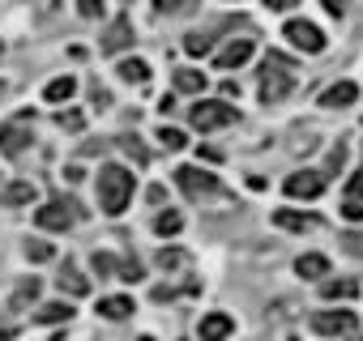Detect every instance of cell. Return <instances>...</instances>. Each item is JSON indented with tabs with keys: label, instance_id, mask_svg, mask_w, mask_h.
I'll list each match as a JSON object with an SVG mask.
<instances>
[{
	"label": "cell",
	"instance_id": "obj_39",
	"mask_svg": "<svg viewBox=\"0 0 363 341\" xmlns=\"http://www.w3.org/2000/svg\"><path fill=\"white\" fill-rule=\"evenodd\" d=\"M350 197H354V201H363V170H359V175L350 180Z\"/></svg>",
	"mask_w": 363,
	"mask_h": 341
},
{
	"label": "cell",
	"instance_id": "obj_38",
	"mask_svg": "<svg viewBox=\"0 0 363 341\" xmlns=\"http://www.w3.org/2000/svg\"><path fill=\"white\" fill-rule=\"evenodd\" d=\"M265 5H269L274 13H286V9H295V0H265Z\"/></svg>",
	"mask_w": 363,
	"mask_h": 341
},
{
	"label": "cell",
	"instance_id": "obj_15",
	"mask_svg": "<svg viewBox=\"0 0 363 341\" xmlns=\"http://www.w3.org/2000/svg\"><path fill=\"white\" fill-rule=\"evenodd\" d=\"M171 86H175L179 94H197V90H206V73H197V69H179V73L171 77Z\"/></svg>",
	"mask_w": 363,
	"mask_h": 341
},
{
	"label": "cell",
	"instance_id": "obj_41",
	"mask_svg": "<svg viewBox=\"0 0 363 341\" xmlns=\"http://www.w3.org/2000/svg\"><path fill=\"white\" fill-rule=\"evenodd\" d=\"M0 94H5V81H0Z\"/></svg>",
	"mask_w": 363,
	"mask_h": 341
},
{
	"label": "cell",
	"instance_id": "obj_6",
	"mask_svg": "<svg viewBox=\"0 0 363 341\" xmlns=\"http://www.w3.org/2000/svg\"><path fill=\"white\" fill-rule=\"evenodd\" d=\"M175 184H179V192L193 197V201H201V197L218 192V180H214V175H206V170H197V166H179V170H175Z\"/></svg>",
	"mask_w": 363,
	"mask_h": 341
},
{
	"label": "cell",
	"instance_id": "obj_5",
	"mask_svg": "<svg viewBox=\"0 0 363 341\" xmlns=\"http://www.w3.org/2000/svg\"><path fill=\"white\" fill-rule=\"evenodd\" d=\"M77 218H82V205L77 201H48L43 209H35V222L43 231H69Z\"/></svg>",
	"mask_w": 363,
	"mask_h": 341
},
{
	"label": "cell",
	"instance_id": "obj_4",
	"mask_svg": "<svg viewBox=\"0 0 363 341\" xmlns=\"http://www.w3.org/2000/svg\"><path fill=\"white\" fill-rule=\"evenodd\" d=\"M30 120H35V107H26L18 120H9V124H0V154L5 158H18L35 137H30Z\"/></svg>",
	"mask_w": 363,
	"mask_h": 341
},
{
	"label": "cell",
	"instance_id": "obj_2",
	"mask_svg": "<svg viewBox=\"0 0 363 341\" xmlns=\"http://www.w3.org/2000/svg\"><path fill=\"white\" fill-rule=\"evenodd\" d=\"M291 86H295V64H291V56L269 52V56H265V73H261V103H265V107L282 103V98L291 94Z\"/></svg>",
	"mask_w": 363,
	"mask_h": 341
},
{
	"label": "cell",
	"instance_id": "obj_27",
	"mask_svg": "<svg viewBox=\"0 0 363 341\" xmlns=\"http://www.w3.org/2000/svg\"><path fill=\"white\" fill-rule=\"evenodd\" d=\"M158 265L171 273V269H184V265H189V256H184V252H171V248H162V252H158Z\"/></svg>",
	"mask_w": 363,
	"mask_h": 341
},
{
	"label": "cell",
	"instance_id": "obj_3",
	"mask_svg": "<svg viewBox=\"0 0 363 341\" xmlns=\"http://www.w3.org/2000/svg\"><path fill=\"white\" fill-rule=\"evenodd\" d=\"M189 120H193V128H201V132H214V128H227V124H235V120H240V111H235L231 103L206 98V103H197V107L189 111Z\"/></svg>",
	"mask_w": 363,
	"mask_h": 341
},
{
	"label": "cell",
	"instance_id": "obj_30",
	"mask_svg": "<svg viewBox=\"0 0 363 341\" xmlns=\"http://www.w3.org/2000/svg\"><path fill=\"white\" fill-rule=\"evenodd\" d=\"M184 52H189V56H206V52H210V39H206V35H189V39H184Z\"/></svg>",
	"mask_w": 363,
	"mask_h": 341
},
{
	"label": "cell",
	"instance_id": "obj_14",
	"mask_svg": "<svg viewBox=\"0 0 363 341\" xmlns=\"http://www.w3.org/2000/svg\"><path fill=\"white\" fill-rule=\"evenodd\" d=\"M274 226H282V231H312L316 218L312 214H295V209H274Z\"/></svg>",
	"mask_w": 363,
	"mask_h": 341
},
{
	"label": "cell",
	"instance_id": "obj_19",
	"mask_svg": "<svg viewBox=\"0 0 363 341\" xmlns=\"http://www.w3.org/2000/svg\"><path fill=\"white\" fill-rule=\"evenodd\" d=\"M320 294H325V299H354V294H359V282H350V277H329V282L320 286Z\"/></svg>",
	"mask_w": 363,
	"mask_h": 341
},
{
	"label": "cell",
	"instance_id": "obj_33",
	"mask_svg": "<svg viewBox=\"0 0 363 341\" xmlns=\"http://www.w3.org/2000/svg\"><path fill=\"white\" fill-rule=\"evenodd\" d=\"M141 277V265L137 260H120V282H137Z\"/></svg>",
	"mask_w": 363,
	"mask_h": 341
},
{
	"label": "cell",
	"instance_id": "obj_13",
	"mask_svg": "<svg viewBox=\"0 0 363 341\" xmlns=\"http://www.w3.org/2000/svg\"><path fill=\"white\" fill-rule=\"evenodd\" d=\"M231 316H223V311H210L206 320H201V341H227L231 337Z\"/></svg>",
	"mask_w": 363,
	"mask_h": 341
},
{
	"label": "cell",
	"instance_id": "obj_20",
	"mask_svg": "<svg viewBox=\"0 0 363 341\" xmlns=\"http://www.w3.org/2000/svg\"><path fill=\"white\" fill-rule=\"evenodd\" d=\"M69 316H73L69 303H43V307L35 311V324H65Z\"/></svg>",
	"mask_w": 363,
	"mask_h": 341
},
{
	"label": "cell",
	"instance_id": "obj_9",
	"mask_svg": "<svg viewBox=\"0 0 363 341\" xmlns=\"http://www.w3.org/2000/svg\"><path fill=\"white\" fill-rule=\"evenodd\" d=\"M282 35H286L299 52H312V56L325 47V35H320V26H312V22H286V30H282Z\"/></svg>",
	"mask_w": 363,
	"mask_h": 341
},
{
	"label": "cell",
	"instance_id": "obj_35",
	"mask_svg": "<svg viewBox=\"0 0 363 341\" xmlns=\"http://www.w3.org/2000/svg\"><path fill=\"white\" fill-rule=\"evenodd\" d=\"M77 9H82V18H103V5H99V0H77Z\"/></svg>",
	"mask_w": 363,
	"mask_h": 341
},
{
	"label": "cell",
	"instance_id": "obj_17",
	"mask_svg": "<svg viewBox=\"0 0 363 341\" xmlns=\"http://www.w3.org/2000/svg\"><path fill=\"white\" fill-rule=\"evenodd\" d=\"M60 290L73 294V299H82V294H90V282H86L73 265H65V269H60Z\"/></svg>",
	"mask_w": 363,
	"mask_h": 341
},
{
	"label": "cell",
	"instance_id": "obj_25",
	"mask_svg": "<svg viewBox=\"0 0 363 341\" xmlns=\"http://www.w3.org/2000/svg\"><path fill=\"white\" fill-rule=\"evenodd\" d=\"M39 299V277H26L18 290H13V307H26V303H35Z\"/></svg>",
	"mask_w": 363,
	"mask_h": 341
},
{
	"label": "cell",
	"instance_id": "obj_11",
	"mask_svg": "<svg viewBox=\"0 0 363 341\" xmlns=\"http://www.w3.org/2000/svg\"><path fill=\"white\" fill-rule=\"evenodd\" d=\"M128 43H133V26H128V18H116V22L103 30V52L116 56V52H124Z\"/></svg>",
	"mask_w": 363,
	"mask_h": 341
},
{
	"label": "cell",
	"instance_id": "obj_31",
	"mask_svg": "<svg viewBox=\"0 0 363 341\" xmlns=\"http://www.w3.org/2000/svg\"><path fill=\"white\" fill-rule=\"evenodd\" d=\"M120 145H124V154H128V158H137V162H141V166H145V162H150V154H145V149H141V145H137V137H120Z\"/></svg>",
	"mask_w": 363,
	"mask_h": 341
},
{
	"label": "cell",
	"instance_id": "obj_18",
	"mask_svg": "<svg viewBox=\"0 0 363 341\" xmlns=\"http://www.w3.org/2000/svg\"><path fill=\"white\" fill-rule=\"evenodd\" d=\"M73 94H77V81H73V77H56V81H48V90H43L48 103H69Z\"/></svg>",
	"mask_w": 363,
	"mask_h": 341
},
{
	"label": "cell",
	"instance_id": "obj_1",
	"mask_svg": "<svg viewBox=\"0 0 363 341\" xmlns=\"http://www.w3.org/2000/svg\"><path fill=\"white\" fill-rule=\"evenodd\" d=\"M133 175L124 166H103L99 170V205H103V214H124L128 209V201H133Z\"/></svg>",
	"mask_w": 363,
	"mask_h": 341
},
{
	"label": "cell",
	"instance_id": "obj_32",
	"mask_svg": "<svg viewBox=\"0 0 363 341\" xmlns=\"http://www.w3.org/2000/svg\"><path fill=\"white\" fill-rule=\"evenodd\" d=\"M82 124H86L82 111H60V128H65V132H82Z\"/></svg>",
	"mask_w": 363,
	"mask_h": 341
},
{
	"label": "cell",
	"instance_id": "obj_24",
	"mask_svg": "<svg viewBox=\"0 0 363 341\" xmlns=\"http://www.w3.org/2000/svg\"><path fill=\"white\" fill-rule=\"evenodd\" d=\"M90 265H94V273H99V277H120V260H116V256H107V252H94V260H90Z\"/></svg>",
	"mask_w": 363,
	"mask_h": 341
},
{
	"label": "cell",
	"instance_id": "obj_8",
	"mask_svg": "<svg viewBox=\"0 0 363 341\" xmlns=\"http://www.w3.org/2000/svg\"><path fill=\"white\" fill-rule=\"evenodd\" d=\"M312 333H320V337L354 333V311H316L312 316Z\"/></svg>",
	"mask_w": 363,
	"mask_h": 341
},
{
	"label": "cell",
	"instance_id": "obj_22",
	"mask_svg": "<svg viewBox=\"0 0 363 341\" xmlns=\"http://www.w3.org/2000/svg\"><path fill=\"white\" fill-rule=\"evenodd\" d=\"M124 81H133V86H141V81H150V64L145 60H124L120 69H116Z\"/></svg>",
	"mask_w": 363,
	"mask_h": 341
},
{
	"label": "cell",
	"instance_id": "obj_10",
	"mask_svg": "<svg viewBox=\"0 0 363 341\" xmlns=\"http://www.w3.org/2000/svg\"><path fill=\"white\" fill-rule=\"evenodd\" d=\"M252 52H257V43H252V39H231V43L214 56V64H218L223 73H231V69L248 64V60H252Z\"/></svg>",
	"mask_w": 363,
	"mask_h": 341
},
{
	"label": "cell",
	"instance_id": "obj_40",
	"mask_svg": "<svg viewBox=\"0 0 363 341\" xmlns=\"http://www.w3.org/2000/svg\"><path fill=\"white\" fill-rule=\"evenodd\" d=\"M0 56H5V43H0Z\"/></svg>",
	"mask_w": 363,
	"mask_h": 341
},
{
	"label": "cell",
	"instance_id": "obj_34",
	"mask_svg": "<svg viewBox=\"0 0 363 341\" xmlns=\"http://www.w3.org/2000/svg\"><path fill=\"white\" fill-rule=\"evenodd\" d=\"M342 218H346V222H363V205H359V201L350 197V201L342 205Z\"/></svg>",
	"mask_w": 363,
	"mask_h": 341
},
{
	"label": "cell",
	"instance_id": "obj_26",
	"mask_svg": "<svg viewBox=\"0 0 363 341\" xmlns=\"http://www.w3.org/2000/svg\"><path fill=\"white\" fill-rule=\"evenodd\" d=\"M154 231L158 235H179V231H184V218H179V214H158V222H154Z\"/></svg>",
	"mask_w": 363,
	"mask_h": 341
},
{
	"label": "cell",
	"instance_id": "obj_23",
	"mask_svg": "<svg viewBox=\"0 0 363 341\" xmlns=\"http://www.w3.org/2000/svg\"><path fill=\"white\" fill-rule=\"evenodd\" d=\"M26 201H35L30 184H9L5 192H0V205H26Z\"/></svg>",
	"mask_w": 363,
	"mask_h": 341
},
{
	"label": "cell",
	"instance_id": "obj_12",
	"mask_svg": "<svg viewBox=\"0 0 363 341\" xmlns=\"http://www.w3.org/2000/svg\"><path fill=\"white\" fill-rule=\"evenodd\" d=\"M354 98H359V86H354V81H337V86H329V90L320 94V107L337 111V107H350Z\"/></svg>",
	"mask_w": 363,
	"mask_h": 341
},
{
	"label": "cell",
	"instance_id": "obj_28",
	"mask_svg": "<svg viewBox=\"0 0 363 341\" xmlns=\"http://www.w3.org/2000/svg\"><path fill=\"white\" fill-rule=\"evenodd\" d=\"M158 141H162L167 149H184V141H189V137L179 132V128H158Z\"/></svg>",
	"mask_w": 363,
	"mask_h": 341
},
{
	"label": "cell",
	"instance_id": "obj_21",
	"mask_svg": "<svg viewBox=\"0 0 363 341\" xmlns=\"http://www.w3.org/2000/svg\"><path fill=\"white\" fill-rule=\"evenodd\" d=\"M128 311H133V299H124V294H111L99 303V316H107V320H124Z\"/></svg>",
	"mask_w": 363,
	"mask_h": 341
},
{
	"label": "cell",
	"instance_id": "obj_37",
	"mask_svg": "<svg viewBox=\"0 0 363 341\" xmlns=\"http://www.w3.org/2000/svg\"><path fill=\"white\" fill-rule=\"evenodd\" d=\"M342 243H346V252H354V256H363V235H346Z\"/></svg>",
	"mask_w": 363,
	"mask_h": 341
},
{
	"label": "cell",
	"instance_id": "obj_29",
	"mask_svg": "<svg viewBox=\"0 0 363 341\" xmlns=\"http://www.w3.org/2000/svg\"><path fill=\"white\" fill-rule=\"evenodd\" d=\"M26 256H30L35 265H43V260H52V243H43V239H35V243H26Z\"/></svg>",
	"mask_w": 363,
	"mask_h": 341
},
{
	"label": "cell",
	"instance_id": "obj_7",
	"mask_svg": "<svg viewBox=\"0 0 363 341\" xmlns=\"http://www.w3.org/2000/svg\"><path fill=\"white\" fill-rule=\"evenodd\" d=\"M286 197H295V201H316L320 192H325V175L320 170H295V175H286Z\"/></svg>",
	"mask_w": 363,
	"mask_h": 341
},
{
	"label": "cell",
	"instance_id": "obj_16",
	"mask_svg": "<svg viewBox=\"0 0 363 341\" xmlns=\"http://www.w3.org/2000/svg\"><path fill=\"white\" fill-rule=\"evenodd\" d=\"M295 269H299V277H329V260H325L320 252L299 256V260H295Z\"/></svg>",
	"mask_w": 363,
	"mask_h": 341
},
{
	"label": "cell",
	"instance_id": "obj_36",
	"mask_svg": "<svg viewBox=\"0 0 363 341\" xmlns=\"http://www.w3.org/2000/svg\"><path fill=\"white\" fill-rule=\"evenodd\" d=\"M179 9H189V0H158V13H179Z\"/></svg>",
	"mask_w": 363,
	"mask_h": 341
}]
</instances>
